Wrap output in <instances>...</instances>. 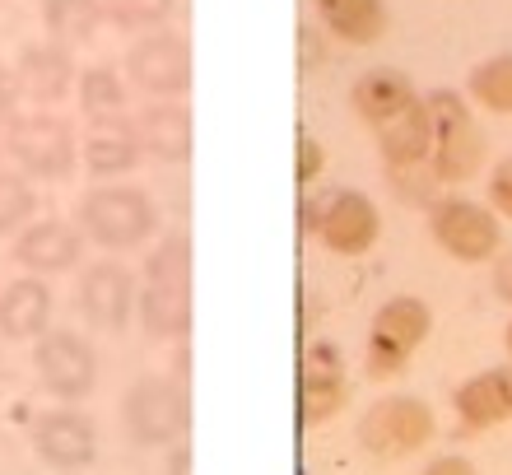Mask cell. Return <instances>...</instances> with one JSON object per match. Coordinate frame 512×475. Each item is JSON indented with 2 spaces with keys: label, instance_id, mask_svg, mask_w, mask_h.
I'll list each match as a JSON object with an SVG mask.
<instances>
[{
  "label": "cell",
  "instance_id": "1",
  "mask_svg": "<svg viewBox=\"0 0 512 475\" xmlns=\"http://www.w3.org/2000/svg\"><path fill=\"white\" fill-rule=\"evenodd\" d=\"M135 317L154 340L191 336V238L168 233L145 261V294L135 299Z\"/></svg>",
  "mask_w": 512,
  "mask_h": 475
},
{
  "label": "cell",
  "instance_id": "2",
  "mask_svg": "<svg viewBox=\"0 0 512 475\" xmlns=\"http://www.w3.org/2000/svg\"><path fill=\"white\" fill-rule=\"evenodd\" d=\"M433 122V150H429V173L438 177V187H466L480 177L489 163V136L475 122L471 98L461 89H429L424 94Z\"/></svg>",
  "mask_w": 512,
  "mask_h": 475
},
{
  "label": "cell",
  "instance_id": "3",
  "mask_svg": "<svg viewBox=\"0 0 512 475\" xmlns=\"http://www.w3.org/2000/svg\"><path fill=\"white\" fill-rule=\"evenodd\" d=\"M75 219H80L84 238L98 243L103 252H135V247H145L163 224L159 201H154L145 187H131V182L89 187L80 196Z\"/></svg>",
  "mask_w": 512,
  "mask_h": 475
},
{
  "label": "cell",
  "instance_id": "4",
  "mask_svg": "<svg viewBox=\"0 0 512 475\" xmlns=\"http://www.w3.org/2000/svg\"><path fill=\"white\" fill-rule=\"evenodd\" d=\"M354 438L378 462H405V457H419L429 443H438V415H433V406L424 396L391 392V396H378L359 415Z\"/></svg>",
  "mask_w": 512,
  "mask_h": 475
},
{
  "label": "cell",
  "instance_id": "5",
  "mask_svg": "<svg viewBox=\"0 0 512 475\" xmlns=\"http://www.w3.org/2000/svg\"><path fill=\"white\" fill-rule=\"evenodd\" d=\"M122 424L135 448H177L191 429V392L173 373H145L122 396Z\"/></svg>",
  "mask_w": 512,
  "mask_h": 475
},
{
  "label": "cell",
  "instance_id": "6",
  "mask_svg": "<svg viewBox=\"0 0 512 475\" xmlns=\"http://www.w3.org/2000/svg\"><path fill=\"white\" fill-rule=\"evenodd\" d=\"M433 336V308L419 294H396L373 313L368 322V345H364V373L373 382L401 378L415 350Z\"/></svg>",
  "mask_w": 512,
  "mask_h": 475
},
{
  "label": "cell",
  "instance_id": "7",
  "mask_svg": "<svg viewBox=\"0 0 512 475\" xmlns=\"http://www.w3.org/2000/svg\"><path fill=\"white\" fill-rule=\"evenodd\" d=\"M424 219H429V238L443 247V257L461 261V266H480L503 252V219L475 196L443 191L424 210Z\"/></svg>",
  "mask_w": 512,
  "mask_h": 475
},
{
  "label": "cell",
  "instance_id": "8",
  "mask_svg": "<svg viewBox=\"0 0 512 475\" xmlns=\"http://www.w3.org/2000/svg\"><path fill=\"white\" fill-rule=\"evenodd\" d=\"M5 154L33 182H66L80 163V136L56 112H19L5 126Z\"/></svg>",
  "mask_w": 512,
  "mask_h": 475
},
{
  "label": "cell",
  "instance_id": "9",
  "mask_svg": "<svg viewBox=\"0 0 512 475\" xmlns=\"http://www.w3.org/2000/svg\"><path fill=\"white\" fill-rule=\"evenodd\" d=\"M33 368H38L42 392L66 401V406H80L84 396L98 387V350L84 331H70V326H47L33 345Z\"/></svg>",
  "mask_w": 512,
  "mask_h": 475
},
{
  "label": "cell",
  "instance_id": "10",
  "mask_svg": "<svg viewBox=\"0 0 512 475\" xmlns=\"http://www.w3.org/2000/svg\"><path fill=\"white\" fill-rule=\"evenodd\" d=\"M126 84L154 103H182L191 89V42L173 28L135 38L126 52Z\"/></svg>",
  "mask_w": 512,
  "mask_h": 475
},
{
  "label": "cell",
  "instance_id": "11",
  "mask_svg": "<svg viewBox=\"0 0 512 475\" xmlns=\"http://www.w3.org/2000/svg\"><path fill=\"white\" fill-rule=\"evenodd\" d=\"M350 406V368L331 340H308L298 359V424H331Z\"/></svg>",
  "mask_w": 512,
  "mask_h": 475
},
{
  "label": "cell",
  "instance_id": "12",
  "mask_svg": "<svg viewBox=\"0 0 512 475\" xmlns=\"http://www.w3.org/2000/svg\"><path fill=\"white\" fill-rule=\"evenodd\" d=\"M28 443L38 452V462H47L61 475H84V466L98 462V424L75 406L42 410L28 424Z\"/></svg>",
  "mask_w": 512,
  "mask_h": 475
},
{
  "label": "cell",
  "instance_id": "13",
  "mask_svg": "<svg viewBox=\"0 0 512 475\" xmlns=\"http://www.w3.org/2000/svg\"><path fill=\"white\" fill-rule=\"evenodd\" d=\"M135 299H140V285H135L131 266L117 257L94 261V266L80 275V294H75L80 317L94 326V331H108V336H122L126 326H131Z\"/></svg>",
  "mask_w": 512,
  "mask_h": 475
},
{
  "label": "cell",
  "instance_id": "14",
  "mask_svg": "<svg viewBox=\"0 0 512 475\" xmlns=\"http://www.w3.org/2000/svg\"><path fill=\"white\" fill-rule=\"evenodd\" d=\"M317 243L331 252V257H364L368 247L382 238V210L368 201L364 191L354 187H336L326 191L322 219H317Z\"/></svg>",
  "mask_w": 512,
  "mask_h": 475
},
{
  "label": "cell",
  "instance_id": "15",
  "mask_svg": "<svg viewBox=\"0 0 512 475\" xmlns=\"http://www.w3.org/2000/svg\"><path fill=\"white\" fill-rule=\"evenodd\" d=\"M452 415H457V438H475L512 424V364L480 368L466 382H457Z\"/></svg>",
  "mask_w": 512,
  "mask_h": 475
},
{
  "label": "cell",
  "instance_id": "16",
  "mask_svg": "<svg viewBox=\"0 0 512 475\" xmlns=\"http://www.w3.org/2000/svg\"><path fill=\"white\" fill-rule=\"evenodd\" d=\"M10 70H14V80H19L24 103H33L38 112L66 103L70 84L80 80L75 56H70L66 47H56V42H24V47H19V61H14Z\"/></svg>",
  "mask_w": 512,
  "mask_h": 475
},
{
  "label": "cell",
  "instance_id": "17",
  "mask_svg": "<svg viewBox=\"0 0 512 475\" xmlns=\"http://www.w3.org/2000/svg\"><path fill=\"white\" fill-rule=\"evenodd\" d=\"M14 261L28 275H38V280L66 275L84 261V233L75 224H66V219H38V224H28L14 238Z\"/></svg>",
  "mask_w": 512,
  "mask_h": 475
},
{
  "label": "cell",
  "instance_id": "18",
  "mask_svg": "<svg viewBox=\"0 0 512 475\" xmlns=\"http://www.w3.org/2000/svg\"><path fill=\"white\" fill-rule=\"evenodd\" d=\"M419 98H424V94L410 84V75H401V70H391V66L364 70V75L350 84L354 117H359L364 126H373V131H382V126L396 122L401 112H410Z\"/></svg>",
  "mask_w": 512,
  "mask_h": 475
},
{
  "label": "cell",
  "instance_id": "19",
  "mask_svg": "<svg viewBox=\"0 0 512 475\" xmlns=\"http://www.w3.org/2000/svg\"><path fill=\"white\" fill-rule=\"evenodd\" d=\"M80 159H84V168H89V177H98V182H112V177L135 173V163L145 159L135 122L131 117H103V122H89V136H84V145H80Z\"/></svg>",
  "mask_w": 512,
  "mask_h": 475
},
{
  "label": "cell",
  "instance_id": "20",
  "mask_svg": "<svg viewBox=\"0 0 512 475\" xmlns=\"http://www.w3.org/2000/svg\"><path fill=\"white\" fill-rule=\"evenodd\" d=\"M52 285L38 275H19L0 289V340H38L52 326Z\"/></svg>",
  "mask_w": 512,
  "mask_h": 475
},
{
  "label": "cell",
  "instance_id": "21",
  "mask_svg": "<svg viewBox=\"0 0 512 475\" xmlns=\"http://www.w3.org/2000/svg\"><path fill=\"white\" fill-rule=\"evenodd\" d=\"M140 131V150L159 163H187L191 159V108L187 103H149L135 117Z\"/></svg>",
  "mask_w": 512,
  "mask_h": 475
},
{
  "label": "cell",
  "instance_id": "22",
  "mask_svg": "<svg viewBox=\"0 0 512 475\" xmlns=\"http://www.w3.org/2000/svg\"><path fill=\"white\" fill-rule=\"evenodd\" d=\"M317 5V19L331 38L350 42V47H373L387 33L391 14L387 0H312Z\"/></svg>",
  "mask_w": 512,
  "mask_h": 475
},
{
  "label": "cell",
  "instance_id": "23",
  "mask_svg": "<svg viewBox=\"0 0 512 475\" xmlns=\"http://www.w3.org/2000/svg\"><path fill=\"white\" fill-rule=\"evenodd\" d=\"M378 136V154L387 168H415V163H429V150H433V122H429V108L419 98L410 112H401L396 122H387Z\"/></svg>",
  "mask_w": 512,
  "mask_h": 475
},
{
  "label": "cell",
  "instance_id": "24",
  "mask_svg": "<svg viewBox=\"0 0 512 475\" xmlns=\"http://www.w3.org/2000/svg\"><path fill=\"white\" fill-rule=\"evenodd\" d=\"M108 24L103 0H42V28L56 47H84L98 38V28Z\"/></svg>",
  "mask_w": 512,
  "mask_h": 475
},
{
  "label": "cell",
  "instance_id": "25",
  "mask_svg": "<svg viewBox=\"0 0 512 475\" xmlns=\"http://www.w3.org/2000/svg\"><path fill=\"white\" fill-rule=\"evenodd\" d=\"M75 98H80V112L89 117V122H103V117H126L131 84H126L122 70L89 66V70H80V80H75Z\"/></svg>",
  "mask_w": 512,
  "mask_h": 475
},
{
  "label": "cell",
  "instance_id": "26",
  "mask_svg": "<svg viewBox=\"0 0 512 475\" xmlns=\"http://www.w3.org/2000/svg\"><path fill=\"white\" fill-rule=\"evenodd\" d=\"M466 98H471V108L512 117V52H494L485 61H475L466 75Z\"/></svg>",
  "mask_w": 512,
  "mask_h": 475
},
{
  "label": "cell",
  "instance_id": "27",
  "mask_svg": "<svg viewBox=\"0 0 512 475\" xmlns=\"http://www.w3.org/2000/svg\"><path fill=\"white\" fill-rule=\"evenodd\" d=\"M177 0H103V14H108L112 28L122 33H159L168 19H173Z\"/></svg>",
  "mask_w": 512,
  "mask_h": 475
},
{
  "label": "cell",
  "instance_id": "28",
  "mask_svg": "<svg viewBox=\"0 0 512 475\" xmlns=\"http://www.w3.org/2000/svg\"><path fill=\"white\" fill-rule=\"evenodd\" d=\"M38 215V191L19 168H0V238L5 233H24L28 219Z\"/></svg>",
  "mask_w": 512,
  "mask_h": 475
},
{
  "label": "cell",
  "instance_id": "29",
  "mask_svg": "<svg viewBox=\"0 0 512 475\" xmlns=\"http://www.w3.org/2000/svg\"><path fill=\"white\" fill-rule=\"evenodd\" d=\"M387 187L391 196L401 205H415V210H429L443 187H438V177L429 173V163H415V168H387Z\"/></svg>",
  "mask_w": 512,
  "mask_h": 475
},
{
  "label": "cell",
  "instance_id": "30",
  "mask_svg": "<svg viewBox=\"0 0 512 475\" xmlns=\"http://www.w3.org/2000/svg\"><path fill=\"white\" fill-rule=\"evenodd\" d=\"M322 173H326V150H322V140L317 136H298V145H294V182L303 191H312V182H322Z\"/></svg>",
  "mask_w": 512,
  "mask_h": 475
},
{
  "label": "cell",
  "instance_id": "31",
  "mask_svg": "<svg viewBox=\"0 0 512 475\" xmlns=\"http://www.w3.org/2000/svg\"><path fill=\"white\" fill-rule=\"evenodd\" d=\"M485 205L503 219V224H512V154L489 168V177H485Z\"/></svg>",
  "mask_w": 512,
  "mask_h": 475
},
{
  "label": "cell",
  "instance_id": "32",
  "mask_svg": "<svg viewBox=\"0 0 512 475\" xmlns=\"http://www.w3.org/2000/svg\"><path fill=\"white\" fill-rule=\"evenodd\" d=\"M322 61H326L322 28L303 24V28H298V70H303V75H312V70H322Z\"/></svg>",
  "mask_w": 512,
  "mask_h": 475
},
{
  "label": "cell",
  "instance_id": "33",
  "mask_svg": "<svg viewBox=\"0 0 512 475\" xmlns=\"http://www.w3.org/2000/svg\"><path fill=\"white\" fill-rule=\"evenodd\" d=\"M19 103H24V94H19V80H14V70L0 66V126H10L14 117H19Z\"/></svg>",
  "mask_w": 512,
  "mask_h": 475
},
{
  "label": "cell",
  "instance_id": "34",
  "mask_svg": "<svg viewBox=\"0 0 512 475\" xmlns=\"http://www.w3.org/2000/svg\"><path fill=\"white\" fill-rule=\"evenodd\" d=\"M419 475H480V466H475L466 452H438Z\"/></svg>",
  "mask_w": 512,
  "mask_h": 475
},
{
  "label": "cell",
  "instance_id": "35",
  "mask_svg": "<svg viewBox=\"0 0 512 475\" xmlns=\"http://www.w3.org/2000/svg\"><path fill=\"white\" fill-rule=\"evenodd\" d=\"M489 285H494V294L512 308V247H503L499 257L489 261Z\"/></svg>",
  "mask_w": 512,
  "mask_h": 475
},
{
  "label": "cell",
  "instance_id": "36",
  "mask_svg": "<svg viewBox=\"0 0 512 475\" xmlns=\"http://www.w3.org/2000/svg\"><path fill=\"white\" fill-rule=\"evenodd\" d=\"M163 475H191V448L187 443L168 448V466H163Z\"/></svg>",
  "mask_w": 512,
  "mask_h": 475
},
{
  "label": "cell",
  "instance_id": "37",
  "mask_svg": "<svg viewBox=\"0 0 512 475\" xmlns=\"http://www.w3.org/2000/svg\"><path fill=\"white\" fill-rule=\"evenodd\" d=\"M503 350H508V364H512V322L503 326Z\"/></svg>",
  "mask_w": 512,
  "mask_h": 475
},
{
  "label": "cell",
  "instance_id": "38",
  "mask_svg": "<svg viewBox=\"0 0 512 475\" xmlns=\"http://www.w3.org/2000/svg\"><path fill=\"white\" fill-rule=\"evenodd\" d=\"M0 159H5V126H0Z\"/></svg>",
  "mask_w": 512,
  "mask_h": 475
},
{
  "label": "cell",
  "instance_id": "39",
  "mask_svg": "<svg viewBox=\"0 0 512 475\" xmlns=\"http://www.w3.org/2000/svg\"><path fill=\"white\" fill-rule=\"evenodd\" d=\"M0 387H5V354H0Z\"/></svg>",
  "mask_w": 512,
  "mask_h": 475
},
{
  "label": "cell",
  "instance_id": "40",
  "mask_svg": "<svg viewBox=\"0 0 512 475\" xmlns=\"http://www.w3.org/2000/svg\"><path fill=\"white\" fill-rule=\"evenodd\" d=\"M298 475H308V471H298Z\"/></svg>",
  "mask_w": 512,
  "mask_h": 475
}]
</instances>
